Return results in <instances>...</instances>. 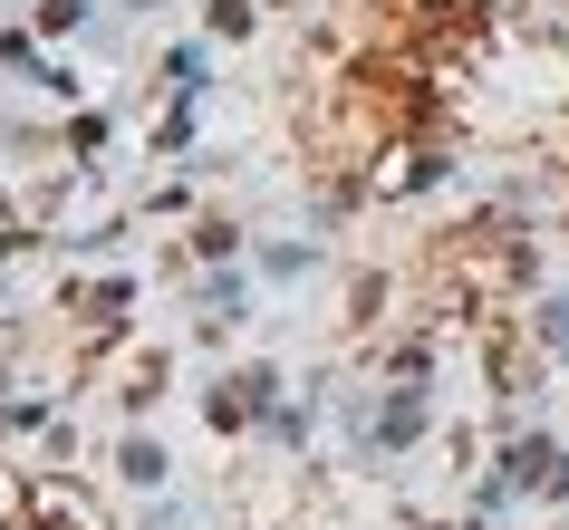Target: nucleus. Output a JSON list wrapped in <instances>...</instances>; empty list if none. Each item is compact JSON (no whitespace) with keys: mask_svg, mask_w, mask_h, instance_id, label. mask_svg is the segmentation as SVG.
<instances>
[{"mask_svg":"<svg viewBox=\"0 0 569 530\" xmlns=\"http://www.w3.org/2000/svg\"><path fill=\"white\" fill-rule=\"evenodd\" d=\"M88 20V0H39V30H78Z\"/></svg>","mask_w":569,"mask_h":530,"instance_id":"1","label":"nucleus"},{"mask_svg":"<svg viewBox=\"0 0 569 530\" xmlns=\"http://www.w3.org/2000/svg\"><path fill=\"white\" fill-rule=\"evenodd\" d=\"M550 338H560V357H569V299H560V309H550Z\"/></svg>","mask_w":569,"mask_h":530,"instance_id":"2","label":"nucleus"}]
</instances>
